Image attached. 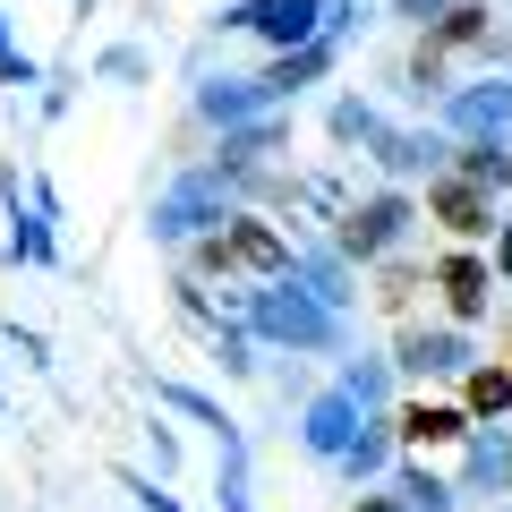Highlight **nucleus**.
<instances>
[{"mask_svg": "<svg viewBox=\"0 0 512 512\" xmlns=\"http://www.w3.org/2000/svg\"><path fill=\"white\" fill-rule=\"evenodd\" d=\"M291 248L299 239L282 231V222H265V214H248L239 205L222 231H205V239H188V274H205V282H282L291 274Z\"/></svg>", "mask_w": 512, "mask_h": 512, "instance_id": "obj_2", "label": "nucleus"}, {"mask_svg": "<svg viewBox=\"0 0 512 512\" xmlns=\"http://www.w3.org/2000/svg\"><path fill=\"white\" fill-rule=\"evenodd\" d=\"M504 9H512V0H504Z\"/></svg>", "mask_w": 512, "mask_h": 512, "instance_id": "obj_34", "label": "nucleus"}, {"mask_svg": "<svg viewBox=\"0 0 512 512\" xmlns=\"http://www.w3.org/2000/svg\"><path fill=\"white\" fill-rule=\"evenodd\" d=\"M282 146H291V111H256V120H239V128H222V137H214V163L222 171H231V180H239V171H256V163H265V154H282Z\"/></svg>", "mask_w": 512, "mask_h": 512, "instance_id": "obj_15", "label": "nucleus"}, {"mask_svg": "<svg viewBox=\"0 0 512 512\" xmlns=\"http://www.w3.org/2000/svg\"><path fill=\"white\" fill-rule=\"evenodd\" d=\"M393 487H402L410 512H461V487L444 470H427V461H393Z\"/></svg>", "mask_w": 512, "mask_h": 512, "instance_id": "obj_24", "label": "nucleus"}, {"mask_svg": "<svg viewBox=\"0 0 512 512\" xmlns=\"http://www.w3.org/2000/svg\"><path fill=\"white\" fill-rule=\"evenodd\" d=\"M333 384H342L359 410H393V359H367V350H350Z\"/></svg>", "mask_w": 512, "mask_h": 512, "instance_id": "obj_26", "label": "nucleus"}, {"mask_svg": "<svg viewBox=\"0 0 512 512\" xmlns=\"http://www.w3.org/2000/svg\"><path fill=\"white\" fill-rule=\"evenodd\" d=\"M0 86H9V94H18V86H43V60L9 43V52H0Z\"/></svg>", "mask_w": 512, "mask_h": 512, "instance_id": "obj_28", "label": "nucleus"}, {"mask_svg": "<svg viewBox=\"0 0 512 512\" xmlns=\"http://www.w3.org/2000/svg\"><path fill=\"white\" fill-rule=\"evenodd\" d=\"M487 35H495V0H453V9L427 26V43H436L444 60L453 52H487Z\"/></svg>", "mask_w": 512, "mask_h": 512, "instance_id": "obj_21", "label": "nucleus"}, {"mask_svg": "<svg viewBox=\"0 0 512 512\" xmlns=\"http://www.w3.org/2000/svg\"><path fill=\"white\" fill-rule=\"evenodd\" d=\"M444 171H461L470 188L504 197V188H512V137H453V163H444Z\"/></svg>", "mask_w": 512, "mask_h": 512, "instance_id": "obj_20", "label": "nucleus"}, {"mask_svg": "<svg viewBox=\"0 0 512 512\" xmlns=\"http://www.w3.org/2000/svg\"><path fill=\"white\" fill-rule=\"evenodd\" d=\"M393 367L419 384H461L478 367V342H470V325H402L393 333Z\"/></svg>", "mask_w": 512, "mask_h": 512, "instance_id": "obj_6", "label": "nucleus"}, {"mask_svg": "<svg viewBox=\"0 0 512 512\" xmlns=\"http://www.w3.org/2000/svg\"><path fill=\"white\" fill-rule=\"evenodd\" d=\"M94 77H103V86H146L154 52H146V43H111V52H94Z\"/></svg>", "mask_w": 512, "mask_h": 512, "instance_id": "obj_27", "label": "nucleus"}, {"mask_svg": "<svg viewBox=\"0 0 512 512\" xmlns=\"http://www.w3.org/2000/svg\"><path fill=\"white\" fill-rule=\"evenodd\" d=\"M231 214H239V180H231L222 163H197V171H180V180L154 197V222H146V231L163 239V248H188V239L222 231Z\"/></svg>", "mask_w": 512, "mask_h": 512, "instance_id": "obj_3", "label": "nucleus"}, {"mask_svg": "<svg viewBox=\"0 0 512 512\" xmlns=\"http://www.w3.org/2000/svg\"><path fill=\"white\" fill-rule=\"evenodd\" d=\"M470 410L461 402H436V393H419V402H393V436H402V453H436V444H461L470 436Z\"/></svg>", "mask_w": 512, "mask_h": 512, "instance_id": "obj_12", "label": "nucleus"}, {"mask_svg": "<svg viewBox=\"0 0 512 512\" xmlns=\"http://www.w3.org/2000/svg\"><path fill=\"white\" fill-rule=\"evenodd\" d=\"M367 163H376L393 188H410V180H436V171L453 163V137H444V128H402V120H384L376 137H367Z\"/></svg>", "mask_w": 512, "mask_h": 512, "instance_id": "obj_7", "label": "nucleus"}, {"mask_svg": "<svg viewBox=\"0 0 512 512\" xmlns=\"http://www.w3.org/2000/svg\"><path fill=\"white\" fill-rule=\"evenodd\" d=\"M495 282H512V214L495 222Z\"/></svg>", "mask_w": 512, "mask_h": 512, "instance_id": "obj_32", "label": "nucleus"}, {"mask_svg": "<svg viewBox=\"0 0 512 512\" xmlns=\"http://www.w3.org/2000/svg\"><path fill=\"white\" fill-rule=\"evenodd\" d=\"M384 9H393L402 26H419V35H427V26H436L444 9H453V0H384Z\"/></svg>", "mask_w": 512, "mask_h": 512, "instance_id": "obj_29", "label": "nucleus"}, {"mask_svg": "<svg viewBox=\"0 0 512 512\" xmlns=\"http://www.w3.org/2000/svg\"><path fill=\"white\" fill-rule=\"evenodd\" d=\"M444 137H512V69H487L478 86H453L436 103Z\"/></svg>", "mask_w": 512, "mask_h": 512, "instance_id": "obj_8", "label": "nucleus"}, {"mask_svg": "<svg viewBox=\"0 0 512 512\" xmlns=\"http://www.w3.org/2000/svg\"><path fill=\"white\" fill-rule=\"evenodd\" d=\"M291 274L308 282V291L325 299V308H342V316L359 308V282H350V256L333 248V239H299V248H291Z\"/></svg>", "mask_w": 512, "mask_h": 512, "instance_id": "obj_16", "label": "nucleus"}, {"mask_svg": "<svg viewBox=\"0 0 512 512\" xmlns=\"http://www.w3.org/2000/svg\"><path fill=\"white\" fill-rule=\"evenodd\" d=\"M128 495H137V512H180L171 487H154V478H128Z\"/></svg>", "mask_w": 512, "mask_h": 512, "instance_id": "obj_30", "label": "nucleus"}, {"mask_svg": "<svg viewBox=\"0 0 512 512\" xmlns=\"http://www.w3.org/2000/svg\"><path fill=\"white\" fill-rule=\"evenodd\" d=\"M350 512H410V504H402V487L384 478V487H376V495H359V504H350Z\"/></svg>", "mask_w": 512, "mask_h": 512, "instance_id": "obj_31", "label": "nucleus"}, {"mask_svg": "<svg viewBox=\"0 0 512 512\" xmlns=\"http://www.w3.org/2000/svg\"><path fill=\"white\" fill-rule=\"evenodd\" d=\"M461 495H495V487H512V427L504 419H478L470 436H461V478H453Z\"/></svg>", "mask_w": 512, "mask_h": 512, "instance_id": "obj_13", "label": "nucleus"}, {"mask_svg": "<svg viewBox=\"0 0 512 512\" xmlns=\"http://www.w3.org/2000/svg\"><path fill=\"white\" fill-rule=\"evenodd\" d=\"M239 325H248L256 342H274V350H350V316L325 308L299 274L239 291Z\"/></svg>", "mask_w": 512, "mask_h": 512, "instance_id": "obj_1", "label": "nucleus"}, {"mask_svg": "<svg viewBox=\"0 0 512 512\" xmlns=\"http://www.w3.org/2000/svg\"><path fill=\"white\" fill-rule=\"evenodd\" d=\"M333 18V0H231L214 18V35H256L274 43V52H291V43H316Z\"/></svg>", "mask_w": 512, "mask_h": 512, "instance_id": "obj_5", "label": "nucleus"}, {"mask_svg": "<svg viewBox=\"0 0 512 512\" xmlns=\"http://www.w3.org/2000/svg\"><path fill=\"white\" fill-rule=\"evenodd\" d=\"M393 461H402V436H393V410H367V427L350 436V453L333 461V470H342L350 487H376V478H393Z\"/></svg>", "mask_w": 512, "mask_h": 512, "instance_id": "obj_18", "label": "nucleus"}, {"mask_svg": "<svg viewBox=\"0 0 512 512\" xmlns=\"http://www.w3.org/2000/svg\"><path fill=\"white\" fill-rule=\"evenodd\" d=\"M461 410H470V419H504L512 410V359H478L470 376H461Z\"/></svg>", "mask_w": 512, "mask_h": 512, "instance_id": "obj_23", "label": "nucleus"}, {"mask_svg": "<svg viewBox=\"0 0 512 512\" xmlns=\"http://www.w3.org/2000/svg\"><path fill=\"white\" fill-rule=\"evenodd\" d=\"M0 52H9V9H0Z\"/></svg>", "mask_w": 512, "mask_h": 512, "instance_id": "obj_33", "label": "nucleus"}, {"mask_svg": "<svg viewBox=\"0 0 512 512\" xmlns=\"http://www.w3.org/2000/svg\"><path fill=\"white\" fill-rule=\"evenodd\" d=\"M427 222V205L410 197V188H393L384 180L376 197H359L342 222H333V248L350 256V265H376V256H393V248H410V231Z\"/></svg>", "mask_w": 512, "mask_h": 512, "instance_id": "obj_4", "label": "nucleus"}, {"mask_svg": "<svg viewBox=\"0 0 512 512\" xmlns=\"http://www.w3.org/2000/svg\"><path fill=\"white\" fill-rule=\"evenodd\" d=\"M376 128H384V111L367 103V94H333V111H325V137H333L342 154H367V137H376Z\"/></svg>", "mask_w": 512, "mask_h": 512, "instance_id": "obj_25", "label": "nucleus"}, {"mask_svg": "<svg viewBox=\"0 0 512 512\" xmlns=\"http://www.w3.org/2000/svg\"><path fill=\"white\" fill-rule=\"evenodd\" d=\"M359 427H367V410L350 402L342 384H333V393H316V402L299 410V444H308V461H342Z\"/></svg>", "mask_w": 512, "mask_h": 512, "instance_id": "obj_11", "label": "nucleus"}, {"mask_svg": "<svg viewBox=\"0 0 512 512\" xmlns=\"http://www.w3.org/2000/svg\"><path fill=\"white\" fill-rule=\"evenodd\" d=\"M419 205H427V222H436L453 248H478V239H495V197H487V188H470L461 171H436Z\"/></svg>", "mask_w": 512, "mask_h": 512, "instance_id": "obj_9", "label": "nucleus"}, {"mask_svg": "<svg viewBox=\"0 0 512 512\" xmlns=\"http://www.w3.org/2000/svg\"><path fill=\"white\" fill-rule=\"evenodd\" d=\"M333 60H342V35L325 26L316 43H291V52H274L256 77H265V94H274V103H291V94H299V86H316V77H325Z\"/></svg>", "mask_w": 512, "mask_h": 512, "instance_id": "obj_17", "label": "nucleus"}, {"mask_svg": "<svg viewBox=\"0 0 512 512\" xmlns=\"http://www.w3.org/2000/svg\"><path fill=\"white\" fill-rule=\"evenodd\" d=\"M0 197H9V265H60V239H52V214H43L35 197L18 205V171L0 180Z\"/></svg>", "mask_w": 512, "mask_h": 512, "instance_id": "obj_19", "label": "nucleus"}, {"mask_svg": "<svg viewBox=\"0 0 512 512\" xmlns=\"http://www.w3.org/2000/svg\"><path fill=\"white\" fill-rule=\"evenodd\" d=\"M504 359H512V350H504Z\"/></svg>", "mask_w": 512, "mask_h": 512, "instance_id": "obj_35", "label": "nucleus"}, {"mask_svg": "<svg viewBox=\"0 0 512 512\" xmlns=\"http://www.w3.org/2000/svg\"><path fill=\"white\" fill-rule=\"evenodd\" d=\"M188 111H197L205 128H239L256 120V111H274V94H265V77H197V94H188Z\"/></svg>", "mask_w": 512, "mask_h": 512, "instance_id": "obj_14", "label": "nucleus"}, {"mask_svg": "<svg viewBox=\"0 0 512 512\" xmlns=\"http://www.w3.org/2000/svg\"><path fill=\"white\" fill-rule=\"evenodd\" d=\"M427 282L444 291V316H453V325H478V316L495 308V256H478V248H444Z\"/></svg>", "mask_w": 512, "mask_h": 512, "instance_id": "obj_10", "label": "nucleus"}, {"mask_svg": "<svg viewBox=\"0 0 512 512\" xmlns=\"http://www.w3.org/2000/svg\"><path fill=\"white\" fill-rule=\"evenodd\" d=\"M427 274H436V265H419L410 248H393V256H376V291H367V299H376L384 316H410V299H419Z\"/></svg>", "mask_w": 512, "mask_h": 512, "instance_id": "obj_22", "label": "nucleus"}]
</instances>
